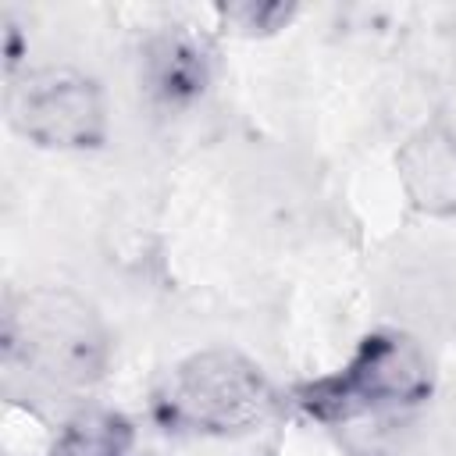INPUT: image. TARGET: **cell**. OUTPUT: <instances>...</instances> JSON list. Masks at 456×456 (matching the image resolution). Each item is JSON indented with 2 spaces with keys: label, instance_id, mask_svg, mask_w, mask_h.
Wrapping results in <instances>:
<instances>
[{
  "label": "cell",
  "instance_id": "6",
  "mask_svg": "<svg viewBox=\"0 0 456 456\" xmlns=\"http://www.w3.org/2000/svg\"><path fill=\"white\" fill-rule=\"evenodd\" d=\"M139 82L160 107H185L210 86V53L185 25H167L142 43Z\"/></svg>",
  "mask_w": 456,
  "mask_h": 456
},
{
  "label": "cell",
  "instance_id": "5",
  "mask_svg": "<svg viewBox=\"0 0 456 456\" xmlns=\"http://www.w3.org/2000/svg\"><path fill=\"white\" fill-rule=\"evenodd\" d=\"M399 185L417 214H456V132L449 125H420L395 150Z\"/></svg>",
  "mask_w": 456,
  "mask_h": 456
},
{
  "label": "cell",
  "instance_id": "3",
  "mask_svg": "<svg viewBox=\"0 0 456 456\" xmlns=\"http://www.w3.org/2000/svg\"><path fill=\"white\" fill-rule=\"evenodd\" d=\"M435 392V370L420 342L406 331H370L356 353L331 374L303 381L292 399L321 424H346L356 417L413 410Z\"/></svg>",
  "mask_w": 456,
  "mask_h": 456
},
{
  "label": "cell",
  "instance_id": "8",
  "mask_svg": "<svg viewBox=\"0 0 456 456\" xmlns=\"http://www.w3.org/2000/svg\"><path fill=\"white\" fill-rule=\"evenodd\" d=\"M217 18L235 36H274L278 28H285L296 18V4H281V0H267V4H256V0L221 4Z\"/></svg>",
  "mask_w": 456,
  "mask_h": 456
},
{
  "label": "cell",
  "instance_id": "2",
  "mask_svg": "<svg viewBox=\"0 0 456 456\" xmlns=\"http://www.w3.org/2000/svg\"><path fill=\"white\" fill-rule=\"evenodd\" d=\"M281 406L274 381L239 349H200L178 360L153 392V410L171 431L235 438L264 428Z\"/></svg>",
  "mask_w": 456,
  "mask_h": 456
},
{
  "label": "cell",
  "instance_id": "7",
  "mask_svg": "<svg viewBox=\"0 0 456 456\" xmlns=\"http://www.w3.org/2000/svg\"><path fill=\"white\" fill-rule=\"evenodd\" d=\"M50 456H135V428L114 410H78L57 431Z\"/></svg>",
  "mask_w": 456,
  "mask_h": 456
},
{
  "label": "cell",
  "instance_id": "9",
  "mask_svg": "<svg viewBox=\"0 0 456 456\" xmlns=\"http://www.w3.org/2000/svg\"><path fill=\"white\" fill-rule=\"evenodd\" d=\"M135 456H153V452H139V449H135Z\"/></svg>",
  "mask_w": 456,
  "mask_h": 456
},
{
  "label": "cell",
  "instance_id": "1",
  "mask_svg": "<svg viewBox=\"0 0 456 456\" xmlns=\"http://www.w3.org/2000/svg\"><path fill=\"white\" fill-rule=\"evenodd\" d=\"M4 370L25 374L57 395H82L103 381L110 331L100 310L64 285H36L7 296L0 328Z\"/></svg>",
  "mask_w": 456,
  "mask_h": 456
},
{
  "label": "cell",
  "instance_id": "4",
  "mask_svg": "<svg viewBox=\"0 0 456 456\" xmlns=\"http://www.w3.org/2000/svg\"><path fill=\"white\" fill-rule=\"evenodd\" d=\"M11 128L39 150H96L107 142V100L93 75L68 64H43L11 75Z\"/></svg>",
  "mask_w": 456,
  "mask_h": 456
}]
</instances>
